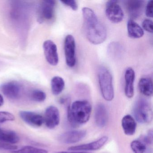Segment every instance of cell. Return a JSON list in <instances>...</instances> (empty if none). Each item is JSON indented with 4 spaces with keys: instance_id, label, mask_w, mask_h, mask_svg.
<instances>
[{
    "instance_id": "11",
    "label": "cell",
    "mask_w": 153,
    "mask_h": 153,
    "mask_svg": "<svg viewBox=\"0 0 153 153\" xmlns=\"http://www.w3.org/2000/svg\"><path fill=\"white\" fill-rule=\"evenodd\" d=\"M19 115L23 121L32 127L39 128L43 124V116L37 113L22 111L19 112Z\"/></svg>"
},
{
    "instance_id": "3",
    "label": "cell",
    "mask_w": 153,
    "mask_h": 153,
    "mask_svg": "<svg viewBox=\"0 0 153 153\" xmlns=\"http://www.w3.org/2000/svg\"><path fill=\"white\" fill-rule=\"evenodd\" d=\"M97 76L103 97L108 102L111 101L114 97V89L111 72L105 67L101 66L98 68Z\"/></svg>"
},
{
    "instance_id": "26",
    "label": "cell",
    "mask_w": 153,
    "mask_h": 153,
    "mask_svg": "<svg viewBox=\"0 0 153 153\" xmlns=\"http://www.w3.org/2000/svg\"><path fill=\"white\" fill-rule=\"evenodd\" d=\"M15 119V117L12 113L7 111H0V123H4L8 121H12Z\"/></svg>"
},
{
    "instance_id": "1",
    "label": "cell",
    "mask_w": 153,
    "mask_h": 153,
    "mask_svg": "<svg viewBox=\"0 0 153 153\" xmlns=\"http://www.w3.org/2000/svg\"><path fill=\"white\" fill-rule=\"evenodd\" d=\"M85 33L88 40L95 45L101 44L107 37L106 28L94 10L88 7L82 9Z\"/></svg>"
},
{
    "instance_id": "5",
    "label": "cell",
    "mask_w": 153,
    "mask_h": 153,
    "mask_svg": "<svg viewBox=\"0 0 153 153\" xmlns=\"http://www.w3.org/2000/svg\"><path fill=\"white\" fill-rule=\"evenodd\" d=\"M64 53L67 65L73 68L76 64V45L75 38L71 35L65 37L64 43Z\"/></svg>"
},
{
    "instance_id": "16",
    "label": "cell",
    "mask_w": 153,
    "mask_h": 153,
    "mask_svg": "<svg viewBox=\"0 0 153 153\" xmlns=\"http://www.w3.org/2000/svg\"><path fill=\"white\" fill-rule=\"evenodd\" d=\"M144 1L137 0L128 1L126 2V7L130 16L133 19L137 18L141 15L143 10Z\"/></svg>"
},
{
    "instance_id": "19",
    "label": "cell",
    "mask_w": 153,
    "mask_h": 153,
    "mask_svg": "<svg viewBox=\"0 0 153 153\" xmlns=\"http://www.w3.org/2000/svg\"><path fill=\"white\" fill-rule=\"evenodd\" d=\"M127 31L129 36L133 39L141 38L144 34L142 27L133 19H130L127 23Z\"/></svg>"
},
{
    "instance_id": "22",
    "label": "cell",
    "mask_w": 153,
    "mask_h": 153,
    "mask_svg": "<svg viewBox=\"0 0 153 153\" xmlns=\"http://www.w3.org/2000/svg\"><path fill=\"white\" fill-rule=\"evenodd\" d=\"M107 51L110 56L114 58H118L121 55L123 48L118 43L112 42L109 44Z\"/></svg>"
},
{
    "instance_id": "10",
    "label": "cell",
    "mask_w": 153,
    "mask_h": 153,
    "mask_svg": "<svg viewBox=\"0 0 153 153\" xmlns=\"http://www.w3.org/2000/svg\"><path fill=\"white\" fill-rule=\"evenodd\" d=\"M44 123L47 128L53 129L59 125L60 122V114L59 109L53 105L46 108L45 112Z\"/></svg>"
},
{
    "instance_id": "14",
    "label": "cell",
    "mask_w": 153,
    "mask_h": 153,
    "mask_svg": "<svg viewBox=\"0 0 153 153\" xmlns=\"http://www.w3.org/2000/svg\"><path fill=\"white\" fill-rule=\"evenodd\" d=\"M125 94L128 98H131L134 95V84L135 79V73L132 68H128L125 71Z\"/></svg>"
},
{
    "instance_id": "24",
    "label": "cell",
    "mask_w": 153,
    "mask_h": 153,
    "mask_svg": "<svg viewBox=\"0 0 153 153\" xmlns=\"http://www.w3.org/2000/svg\"><path fill=\"white\" fill-rule=\"evenodd\" d=\"M131 148L134 153H144L146 150V146L139 140H133L131 143Z\"/></svg>"
},
{
    "instance_id": "23",
    "label": "cell",
    "mask_w": 153,
    "mask_h": 153,
    "mask_svg": "<svg viewBox=\"0 0 153 153\" xmlns=\"http://www.w3.org/2000/svg\"><path fill=\"white\" fill-rule=\"evenodd\" d=\"M13 153H48V151L43 149L32 146H25L18 150L12 151Z\"/></svg>"
},
{
    "instance_id": "15",
    "label": "cell",
    "mask_w": 153,
    "mask_h": 153,
    "mask_svg": "<svg viewBox=\"0 0 153 153\" xmlns=\"http://www.w3.org/2000/svg\"><path fill=\"white\" fill-rule=\"evenodd\" d=\"M108 114L106 107L103 104L97 105L95 111V120L97 125L99 128H103L108 121Z\"/></svg>"
},
{
    "instance_id": "13",
    "label": "cell",
    "mask_w": 153,
    "mask_h": 153,
    "mask_svg": "<svg viewBox=\"0 0 153 153\" xmlns=\"http://www.w3.org/2000/svg\"><path fill=\"white\" fill-rule=\"evenodd\" d=\"M86 135L85 130H75L62 133L59 137V140L64 144H71L77 143L84 138Z\"/></svg>"
},
{
    "instance_id": "18",
    "label": "cell",
    "mask_w": 153,
    "mask_h": 153,
    "mask_svg": "<svg viewBox=\"0 0 153 153\" xmlns=\"http://www.w3.org/2000/svg\"><path fill=\"white\" fill-rule=\"evenodd\" d=\"M19 141V137L15 131L0 128V142L14 145Z\"/></svg>"
},
{
    "instance_id": "33",
    "label": "cell",
    "mask_w": 153,
    "mask_h": 153,
    "mask_svg": "<svg viewBox=\"0 0 153 153\" xmlns=\"http://www.w3.org/2000/svg\"><path fill=\"white\" fill-rule=\"evenodd\" d=\"M4 102V98L0 94V107L3 105Z\"/></svg>"
},
{
    "instance_id": "27",
    "label": "cell",
    "mask_w": 153,
    "mask_h": 153,
    "mask_svg": "<svg viewBox=\"0 0 153 153\" xmlns=\"http://www.w3.org/2000/svg\"><path fill=\"white\" fill-rule=\"evenodd\" d=\"M142 29H144L149 33H153V25L152 20L149 19H145L142 23Z\"/></svg>"
},
{
    "instance_id": "2",
    "label": "cell",
    "mask_w": 153,
    "mask_h": 153,
    "mask_svg": "<svg viewBox=\"0 0 153 153\" xmlns=\"http://www.w3.org/2000/svg\"><path fill=\"white\" fill-rule=\"evenodd\" d=\"M92 106L89 102L85 100L74 102L68 108V118L73 127L86 123L90 118Z\"/></svg>"
},
{
    "instance_id": "9",
    "label": "cell",
    "mask_w": 153,
    "mask_h": 153,
    "mask_svg": "<svg viewBox=\"0 0 153 153\" xmlns=\"http://www.w3.org/2000/svg\"><path fill=\"white\" fill-rule=\"evenodd\" d=\"M56 3L52 0L44 1L42 2L39 8V21H50L53 18L55 13V7Z\"/></svg>"
},
{
    "instance_id": "28",
    "label": "cell",
    "mask_w": 153,
    "mask_h": 153,
    "mask_svg": "<svg viewBox=\"0 0 153 153\" xmlns=\"http://www.w3.org/2000/svg\"><path fill=\"white\" fill-rule=\"evenodd\" d=\"M61 2L62 3L63 5L69 7L72 10L76 11L77 10L78 8V6L77 3L76 1L74 0H67V1H61Z\"/></svg>"
},
{
    "instance_id": "21",
    "label": "cell",
    "mask_w": 153,
    "mask_h": 153,
    "mask_svg": "<svg viewBox=\"0 0 153 153\" xmlns=\"http://www.w3.org/2000/svg\"><path fill=\"white\" fill-rule=\"evenodd\" d=\"M65 81L61 77L54 76L51 81L52 92L54 95L60 94L65 87Z\"/></svg>"
},
{
    "instance_id": "4",
    "label": "cell",
    "mask_w": 153,
    "mask_h": 153,
    "mask_svg": "<svg viewBox=\"0 0 153 153\" xmlns=\"http://www.w3.org/2000/svg\"><path fill=\"white\" fill-rule=\"evenodd\" d=\"M133 115L137 121L141 123H148L153 119V112L149 102L145 98L137 100L133 109Z\"/></svg>"
},
{
    "instance_id": "31",
    "label": "cell",
    "mask_w": 153,
    "mask_h": 153,
    "mask_svg": "<svg viewBox=\"0 0 153 153\" xmlns=\"http://www.w3.org/2000/svg\"><path fill=\"white\" fill-rule=\"evenodd\" d=\"M143 143L146 144H151L153 141V132L152 131H149L147 136H145L143 138Z\"/></svg>"
},
{
    "instance_id": "17",
    "label": "cell",
    "mask_w": 153,
    "mask_h": 153,
    "mask_svg": "<svg viewBox=\"0 0 153 153\" xmlns=\"http://www.w3.org/2000/svg\"><path fill=\"white\" fill-rule=\"evenodd\" d=\"M122 127L124 133L131 136L135 133L137 128V123L135 119L129 114L125 115L121 121Z\"/></svg>"
},
{
    "instance_id": "12",
    "label": "cell",
    "mask_w": 153,
    "mask_h": 153,
    "mask_svg": "<svg viewBox=\"0 0 153 153\" xmlns=\"http://www.w3.org/2000/svg\"><path fill=\"white\" fill-rule=\"evenodd\" d=\"M108 140V137L106 136H104L93 142L79 145V146H75L70 147L68 149L69 150H71V151H85V152L86 151L98 150L101 149L102 147L107 142Z\"/></svg>"
},
{
    "instance_id": "20",
    "label": "cell",
    "mask_w": 153,
    "mask_h": 153,
    "mask_svg": "<svg viewBox=\"0 0 153 153\" xmlns=\"http://www.w3.org/2000/svg\"><path fill=\"white\" fill-rule=\"evenodd\" d=\"M140 92L146 96H151L153 94V82L149 78L143 77L138 83Z\"/></svg>"
},
{
    "instance_id": "7",
    "label": "cell",
    "mask_w": 153,
    "mask_h": 153,
    "mask_svg": "<svg viewBox=\"0 0 153 153\" xmlns=\"http://www.w3.org/2000/svg\"><path fill=\"white\" fill-rule=\"evenodd\" d=\"M0 88L3 94L10 100H17L22 95V86L16 81L4 83Z\"/></svg>"
},
{
    "instance_id": "32",
    "label": "cell",
    "mask_w": 153,
    "mask_h": 153,
    "mask_svg": "<svg viewBox=\"0 0 153 153\" xmlns=\"http://www.w3.org/2000/svg\"><path fill=\"white\" fill-rule=\"evenodd\" d=\"M55 153H90L85 151H77V152H68L66 151H59V152H56Z\"/></svg>"
},
{
    "instance_id": "8",
    "label": "cell",
    "mask_w": 153,
    "mask_h": 153,
    "mask_svg": "<svg viewBox=\"0 0 153 153\" xmlns=\"http://www.w3.org/2000/svg\"><path fill=\"white\" fill-rule=\"evenodd\" d=\"M43 47L47 62L52 66H56L59 61L58 49L56 45L51 40H47L44 42Z\"/></svg>"
},
{
    "instance_id": "25",
    "label": "cell",
    "mask_w": 153,
    "mask_h": 153,
    "mask_svg": "<svg viewBox=\"0 0 153 153\" xmlns=\"http://www.w3.org/2000/svg\"><path fill=\"white\" fill-rule=\"evenodd\" d=\"M30 97L34 102H42L46 99V95L44 91L36 89L31 92Z\"/></svg>"
},
{
    "instance_id": "29",
    "label": "cell",
    "mask_w": 153,
    "mask_h": 153,
    "mask_svg": "<svg viewBox=\"0 0 153 153\" xmlns=\"http://www.w3.org/2000/svg\"><path fill=\"white\" fill-rule=\"evenodd\" d=\"M153 1H149L148 2L146 7V15L148 17H153Z\"/></svg>"
},
{
    "instance_id": "6",
    "label": "cell",
    "mask_w": 153,
    "mask_h": 153,
    "mask_svg": "<svg viewBox=\"0 0 153 153\" xmlns=\"http://www.w3.org/2000/svg\"><path fill=\"white\" fill-rule=\"evenodd\" d=\"M105 13L107 19L114 24L120 23L124 18L122 9L115 1H109L106 3Z\"/></svg>"
},
{
    "instance_id": "30",
    "label": "cell",
    "mask_w": 153,
    "mask_h": 153,
    "mask_svg": "<svg viewBox=\"0 0 153 153\" xmlns=\"http://www.w3.org/2000/svg\"><path fill=\"white\" fill-rule=\"evenodd\" d=\"M17 148L18 147L15 145L0 142V149L14 151V150H16Z\"/></svg>"
}]
</instances>
